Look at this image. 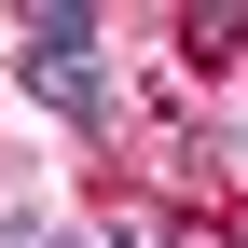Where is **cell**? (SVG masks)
<instances>
[{
  "mask_svg": "<svg viewBox=\"0 0 248 248\" xmlns=\"http://www.w3.org/2000/svg\"><path fill=\"white\" fill-rule=\"evenodd\" d=\"M179 55H207V69H234V55H248V14H193V28H179Z\"/></svg>",
  "mask_w": 248,
  "mask_h": 248,
  "instance_id": "6da1fadb",
  "label": "cell"
},
{
  "mask_svg": "<svg viewBox=\"0 0 248 248\" xmlns=\"http://www.w3.org/2000/svg\"><path fill=\"white\" fill-rule=\"evenodd\" d=\"M28 248H97V234H55V221H42V234H28Z\"/></svg>",
  "mask_w": 248,
  "mask_h": 248,
  "instance_id": "7a4b0ae2",
  "label": "cell"
}]
</instances>
